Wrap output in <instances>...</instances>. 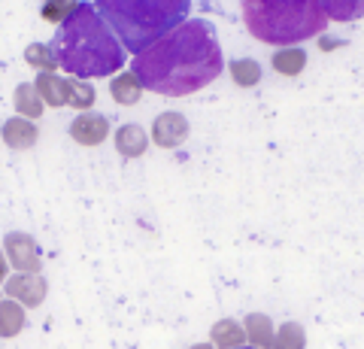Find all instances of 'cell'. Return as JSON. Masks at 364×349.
I'll return each instance as SVG.
<instances>
[{
  "instance_id": "obj_22",
  "label": "cell",
  "mask_w": 364,
  "mask_h": 349,
  "mask_svg": "<svg viewBox=\"0 0 364 349\" xmlns=\"http://www.w3.org/2000/svg\"><path fill=\"white\" fill-rule=\"evenodd\" d=\"M79 6V0H43L40 4V16L49 21V25H61L73 16V9Z\"/></svg>"
},
{
  "instance_id": "obj_24",
  "label": "cell",
  "mask_w": 364,
  "mask_h": 349,
  "mask_svg": "<svg viewBox=\"0 0 364 349\" xmlns=\"http://www.w3.org/2000/svg\"><path fill=\"white\" fill-rule=\"evenodd\" d=\"M6 274H9V258H6V252H4V246H0V283L6 279Z\"/></svg>"
},
{
  "instance_id": "obj_21",
  "label": "cell",
  "mask_w": 364,
  "mask_h": 349,
  "mask_svg": "<svg viewBox=\"0 0 364 349\" xmlns=\"http://www.w3.org/2000/svg\"><path fill=\"white\" fill-rule=\"evenodd\" d=\"M228 70H231L234 85H240V88H252L261 82V67L255 58H237V61H231Z\"/></svg>"
},
{
  "instance_id": "obj_4",
  "label": "cell",
  "mask_w": 364,
  "mask_h": 349,
  "mask_svg": "<svg viewBox=\"0 0 364 349\" xmlns=\"http://www.w3.org/2000/svg\"><path fill=\"white\" fill-rule=\"evenodd\" d=\"M124 49L140 52L188 18L191 0H95Z\"/></svg>"
},
{
  "instance_id": "obj_19",
  "label": "cell",
  "mask_w": 364,
  "mask_h": 349,
  "mask_svg": "<svg viewBox=\"0 0 364 349\" xmlns=\"http://www.w3.org/2000/svg\"><path fill=\"white\" fill-rule=\"evenodd\" d=\"M322 9L331 21H358L364 18V0H322Z\"/></svg>"
},
{
  "instance_id": "obj_23",
  "label": "cell",
  "mask_w": 364,
  "mask_h": 349,
  "mask_svg": "<svg viewBox=\"0 0 364 349\" xmlns=\"http://www.w3.org/2000/svg\"><path fill=\"white\" fill-rule=\"evenodd\" d=\"M277 346H291V349H301L306 346V334L298 322H286V325H279V331H277Z\"/></svg>"
},
{
  "instance_id": "obj_5",
  "label": "cell",
  "mask_w": 364,
  "mask_h": 349,
  "mask_svg": "<svg viewBox=\"0 0 364 349\" xmlns=\"http://www.w3.org/2000/svg\"><path fill=\"white\" fill-rule=\"evenodd\" d=\"M4 291L9 298L21 301L25 307H37L49 295V283L40 276V270H16L13 276L4 279Z\"/></svg>"
},
{
  "instance_id": "obj_8",
  "label": "cell",
  "mask_w": 364,
  "mask_h": 349,
  "mask_svg": "<svg viewBox=\"0 0 364 349\" xmlns=\"http://www.w3.org/2000/svg\"><path fill=\"white\" fill-rule=\"evenodd\" d=\"M70 137L79 143V146H100L107 137H109V119L104 112H91L85 109L82 116H76L70 122Z\"/></svg>"
},
{
  "instance_id": "obj_2",
  "label": "cell",
  "mask_w": 364,
  "mask_h": 349,
  "mask_svg": "<svg viewBox=\"0 0 364 349\" xmlns=\"http://www.w3.org/2000/svg\"><path fill=\"white\" fill-rule=\"evenodd\" d=\"M52 46L58 52L61 70L79 80H104L109 73H119L128 58L124 43L95 4H79L73 16L58 25Z\"/></svg>"
},
{
  "instance_id": "obj_7",
  "label": "cell",
  "mask_w": 364,
  "mask_h": 349,
  "mask_svg": "<svg viewBox=\"0 0 364 349\" xmlns=\"http://www.w3.org/2000/svg\"><path fill=\"white\" fill-rule=\"evenodd\" d=\"M188 140V119L182 112H161L152 122V143L161 146V149H176Z\"/></svg>"
},
{
  "instance_id": "obj_15",
  "label": "cell",
  "mask_w": 364,
  "mask_h": 349,
  "mask_svg": "<svg viewBox=\"0 0 364 349\" xmlns=\"http://www.w3.org/2000/svg\"><path fill=\"white\" fill-rule=\"evenodd\" d=\"M243 328H246V337L252 346H277V331H273V322L264 313H249Z\"/></svg>"
},
{
  "instance_id": "obj_1",
  "label": "cell",
  "mask_w": 364,
  "mask_h": 349,
  "mask_svg": "<svg viewBox=\"0 0 364 349\" xmlns=\"http://www.w3.org/2000/svg\"><path fill=\"white\" fill-rule=\"evenodd\" d=\"M131 67L146 85V92L186 97L219 80L225 58L210 21L186 18L182 25L136 52Z\"/></svg>"
},
{
  "instance_id": "obj_20",
  "label": "cell",
  "mask_w": 364,
  "mask_h": 349,
  "mask_svg": "<svg viewBox=\"0 0 364 349\" xmlns=\"http://www.w3.org/2000/svg\"><path fill=\"white\" fill-rule=\"evenodd\" d=\"M67 85H70V97H67V107H73V109H79V112H85V109L95 107L97 92H95V85H91L88 80L70 76V80H67Z\"/></svg>"
},
{
  "instance_id": "obj_10",
  "label": "cell",
  "mask_w": 364,
  "mask_h": 349,
  "mask_svg": "<svg viewBox=\"0 0 364 349\" xmlns=\"http://www.w3.org/2000/svg\"><path fill=\"white\" fill-rule=\"evenodd\" d=\"M33 88H37V95L43 97L46 107H55V109L67 107V97H70V85H67V80H61L58 70H40Z\"/></svg>"
},
{
  "instance_id": "obj_17",
  "label": "cell",
  "mask_w": 364,
  "mask_h": 349,
  "mask_svg": "<svg viewBox=\"0 0 364 349\" xmlns=\"http://www.w3.org/2000/svg\"><path fill=\"white\" fill-rule=\"evenodd\" d=\"M13 107L18 116H28V119H40L43 116V97L37 95V88L33 82H21L16 85V95H13Z\"/></svg>"
},
{
  "instance_id": "obj_16",
  "label": "cell",
  "mask_w": 364,
  "mask_h": 349,
  "mask_svg": "<svg viewBox=\"0 0 364 349\" xmlns=\"http://www.w3.org/2000/svg\"><path fill=\"white\" fill-rule=\"evenodd\" d=\"M273 70L279 76H298L304 67H306V52L298 49V46H279L273 52Z\"/></svg>"
},
{
  "instance_id": "obj_13",
  "label": "cell",
  "mask_w": 364,
  "mask_h": 349,
  "mask_svg": "<svg viewBox=\"0 0 364 349\" xmlns=\"http://www.w3.org/2000/svg\"><path fill=\"white\" fill-rule=\"evenodd\" d=\"M28 307L16 298H0V337L4 340H9V337H18L21 331H25L28 325Z\"/></svg>"
},
{
  "instance_id": "obj_14",
  "label": "cell",
  "mask_w": 364,
  "mask_h": 349,
  "mask_svg": "<svg viewBox=\"0 0 364 349\" xmlns=\"http://www.w3.org/2000/svg\"><path fill=\"white\" fill-rule=\"evenodd\" d=\"M210 343L213 346H222V349H237V346L249 343V337H246V328H243L240 322L219 319V322L213 325V331H210Z\"/></svg>"
},
{
  "instance_id": "obj_12",
  "label": "cell",
  "mask_w": 364,
  "mask_h": 349,
  "mask_svg": "<svg viewBox=\"0 0 364 349\" xmlns=\"http://www.w3.org/2000/svg\"><path fill=\"white\" fill-rule=\"evenodd\" d=\"M143 92H146V85L140 82V76H136L134 70H119L116 76H112V82H109V95H112V100H116L119 107L140 104Z\"/></svg>"
},
{
  "instance_id": "obj_3",
  "label": "cell",
  "mask_w": 364,
  "mask_h": 349,
  "mask_svg": "<svg viewBox=\"0 0 364 349\" xmlns=\"http://www.w3.org/2000/svg\"><path fill=\"white\" fill-rule=\"evenodd\" d=\"M246 31L267 46H294L328 28L322 0H243Z\"/></svg>"
},
{
  "instance_id": "obj_9",
  "label": "cell",
  "mask_w": 364,
  "mask_h": 349,
  "mask_svg": "<svg viewBox=\"0 0 364 349\" xmlns=\"http://www.w3.org/2000/svg\"><path fill=\"white\" fill-rule=\"evenodd\" d=\"M0 140H4L13 152L31 149V146L40 140L37 119H28V116H13V119H6L4 125H0Z\"/></svg>"
},
{
  "instance_id": "obj_18",
  "label": "cell",
  "mask_w": 364,
  "mask_h": 349,
  "mask_svg": "<svg viewBox=\"0 0 364 349\" xmlns=\"http://www.w3.org/2000/svg\"><path fill=\"white\" fill-rule=\"evenodd\" d=\"M25 61L33 70H58L61 67L58 52H55V46H49V43H31L25 49Z\"/></svg>"
},
{
  "instance_id": "obj_11",
  "label": "cell",
  "mask_w": 364,
  "mask_h": 349,
  "mask_svg": "<svg viewBox=\"0 0 364 349\" xmlns=\"http://www.w3.org/2000/svg\"><path fill=\"white\" fill-rule=\"evenodd\" d=\"M116 149L122 159H140V155L149 149V143H152V134H146V128L140 125H134V122H128V125H122L116 131Z\"/></svg>"
},
{
  "instance_id": "obj_6",
  "label": "cell",
  "mask_w": 364,
  "mask_h": 349,
  "mask_svg": "<svg viewBox=\"0 0 364 349\" xmlns=\"http://www.w3.org/2000/svg\"><path fill=\"white\" fill-rule=\"evenodd\" d=\"M4 252L9 258L13 270H40V249H37V240L25 231H9L4 237Z\"/></svg>"
}]
</instances>
